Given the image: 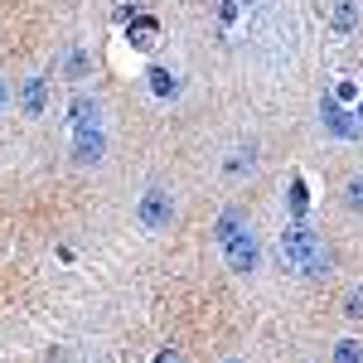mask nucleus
I'll use <instances>...</instances> for the list:
<instances>
[{
  "label": "nucleus",
  "mask_w": 363,
  "mask_h": 363,
  "mask_svg": "<svg viewBox=\"0 0 363 363\" xmlns=\"http://www.w3.org/2000/svg\"><path fill=\"white\" fill-rule=\"evenodd\" d=\"M238 5H247V0H238Z\"/></svg>",
  "instance_id": "nucleus-19"
},
{
  "label": "nucleus",
  "mask_w": 363,
  "mask_h": 363,
  "mask_svg": "<svg viewBox=\"0 0 363 363\" xmlns=\"http://www.w3.org/2000/svg\"><path fill=\"white\" fill-rule=\"evenodd\" d=\"M354 116H359V121H363V97H359V107H354Z\"/></svg>",
  "instance_id": "nucleus-18"
},
{
  "label": "nucleus",
  "mask_w": 363,
  "mask_h": 363,
  "mask_svg": "<svg viewBox=\"0 0 363 363\" xmlns=\"http://www.w3.org/2000/svg\"><path fill=\"white\" fill-rule=\"evenodd\" d=\"M335 363H363V344L359 339H339L335 344Z\"/></svg>",
  "instance_id": "nucleus-11"
},
{
  "label": "nucleus",
  "mask_w": 363,
  "mask_h": 363,
  "mask_svg": "<svg viewBox=\"0 0 363 363\" xmlns=\"http://www.w3.org/2000/svg\"><path fill=\"white\" fill-rule=\"evenodd\" d=\"M344 315H349V320H359V315H363V291H349V301H344Z\"/></svg>",
  "instance_id": "nucleus-14"
},
{
  "label": "nucleus",
  "mask_w": 363,
  "mask_h": 363,
  "mask_svg": "<svg viewBox=\"0 0 363 363\" xmlns=\"http://www.w3.org/2000/svg\"><path fill=\"white\" fill-rule=\"evenodd\" d=\"M155 363H179V349H160V354H155Z\"/></svg>",
  "instance_id": "nucleus-16"
},
{
  "label": "nucleus",
  "mask_w": 363,
  "mask_h": 363,
  "mask_svg": "<svg viewBox=\"0 0 363 363\" xmlns=\"http://www.w3.org/2000/svg\"><path fill=\"white\" fill-rule=\"evenodd\" d=\"M359 20H363L359 0H330V29H335V34H349V29H359Z\"/></svg>",
  "instance_id": "nucleus-7"
},
{
  "label": "nucleus",
  "mask_w": 363,
  "mask_h": 363,
  "mask_svg": "<svg viewBox=\"0 0 363 363\" xmlns=\"http://www.w3.org/2000/svg\"><path fill=\"white\" fill-rule=\"evenodd\" d=\"M344 208H354V213H363V174H354V179L344 184Z\"/></svg>",
  "instance_id": "nucleus-12"
},
{
  "label": "nucleus",
  "mask_w": 363,
  "mask_h": 363,
  "mask_svg": "<svg viewBox=\"0 0 363 363\" xmlns=\"http://www.w3.org/2000/svg\"><path fill=\"white\" fill-rule=\"evenodd\" d=\"M20 112L25 116H44L49 112V78H25V87H20Z\"/></svg>",
  "instance_id": "nucleus-6"
},
{
  "label": "nucleus",
  "mask_w": 363,
  "mask_h": 363,
  "mask_svg": "<svg viewBox=\"0 0 363 363\" xmlns=\"http://www.w3.org/2000/svg\"><path fill=\"white\" fill-rule=\"evenodd\" d=\"M242 228H247V213H242V208H228V213H218V223H213V242L223 247V242H233Z\"/></svg>",
  "instance_id": "nucleus-9"
},
{
  "label": "nucleus",
  "mask_w": 363,
  "mask_h": 363,
  "mask_svg": "<svg viewBox=\"0 0 363 363\" xmlns=\"http://www.w3.org/2000/svg\"><path fill=\"white\" fill-rule=\"evenodd\" d=\"M136 223L145 228V233H165V228L174 223V194H169V189H145V194L136 199Z\"/></svg>",
  "instance_id": "nucleus-2"
},
{
  "label": "nucleus",
  "mask_w": 363,
  "mask_h": 363,
  "mask_svg": "<svg viewBox=\"0 0 363 363\" xmlns=\"http://www.w3.org/2000/svg\"><path fill=\"white\" fill-rule=\"evenodd\" d=\"M10 107V87H5V78H0V112Z\"/></svg>",
  "instance_id": "nucleus-17"
},
{
  "label": "nucleus",
  "mask_w": 363,
  "mask_h": 363,
  "mask_svg": "<svg viewBox=\"0 0 363 363\" xmlns=\"http://www.w3.org/2000/svg\"><path fill=\"white\" fill-rule=\"evenodd\" d=\"M97 116H102L97 97H73V102H68V126H73V131H87V126H97Z\"/></svg>",
  "instance_id": "nucleus-8"
},
{
  "label": "nucleus",
  "mask_w": 363,
  "mask_h": 363,
  "mask_svg": "<svg viewBox=\"0 0 363 363\" xmlns=\"http://www.w3.org/2000/svg\"><path fill=\"white\" fill-rule=\"evenodd\" d=\"M131 44H136V49H150V44H155V25H150V20H140V25L131 29Z\"/></svg>",
  "instance_id": "nucleus-13"
},
{
  "label": "nucleus",
  "mask_w": 363,
  "mask_h": 363,
  "mask_svg": "<svg viewBox=\"0 0 363 363\" xmlns=\"http://www.w3.org/2000/svg\"><path fill=\"white\" fill-rule=\"evenodd\" d=\"M320 116H325V131H335L339 140H359V136H363V121L349 112L344 102H339L335 92H330V97L320 102Z\"/></svg>",
  "instance_id": "nucleus-4"
},
{
  "label": "nucleus",
  "mask_w": 363,
  "mask_h": 363,
  "mask_svg": "<svg viewBox=\"0 0 363 363\" xmlns=\"http://www.w3.org/2000/svg\"><path fill=\"white\" fill-rule=\"evenodd\" d=\"M102 155H107V136H102V126L73 131V160H78V165H97Z\"/></svg>",
  "instance_id": "nucleus-5"
},
{
  "label": "nucleus",
  "mask_w": 363,
  "mask_h": 363,
  "mask_svg": "<svg viewBox=\"0 0 363 363\" xmlns=\"http://www.w3.org/2000/svg\"><path fill=\"white\" fill-rule=\"evenodd\" d=\"M277 257H281V267L296 272V277H325V272H330V247H325L306 223H291L281 233Z\"/></svg>",
  "instance_id": "nucleus-1"
},
{
  "label": "nucleus",
  "mask_w": 363,
  "mask_h": 363,
  "mask_svg": "<svg viewBox=\"0 0 363 363\" xmlns=\"http://www.w3.org/2000/svg\"><path fill=\"white\" fill-rule=\"evenodd\" d=\"M145 78H150V92H155V97H174V92H179V78H174L169 68H150Z\"/></svg>",
  "instance_id": "nucleus-10"
},
{
  "label": "nucleus",
  "mask_w": 363,
  "mask_h": 363,
  "mask_svg": "<svg viewBox=\"0 0 363 363\" xmlns=\"http://www.w3.org/2000/svg\"><path fill=\"white\" fill-rule=\"evenodd\" d=\"M223 262H228V272H238V277H252V272H257L262 247H257V233H252V228H242L233 242H223Z\"/></svg>",
  "instance_id": "nucleus-3"
},
{
  "label": "nucleus",
  "mask_w": 363,
  "mask_h": 363,
  "mask_svg": "<svg viewBox=\"0 0 363 363\" xmlns=\"http://www.w3.org/2000/svg\"><path fill=\"white\" fill-rule=\"evenodd\" d=\"M291 208H296V213H306V184H301V179L291 184Z\"/></svg>",
  "instance_id": "nucleus-15"
}]
</instances>
